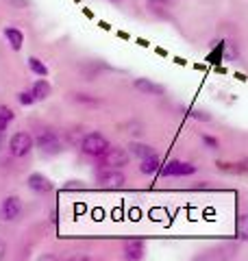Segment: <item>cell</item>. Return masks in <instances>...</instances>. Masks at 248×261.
I'll list each match as a JSON object with an SVG mask.
<instances>
[{"label": "cell", "mask_w": 248, "mask_h": 261, "mask_svg": "<svg viewBox=\"0 0 248 261\" xmlns=\"http://www.w3.org/2000/svg\"><path fill=\"white\" fill-rule=\"evenodd\" d=\"M81 148L85 154H89V157H103L111 146H109V142H107V137L103 133H87L85 137H83Z\"/></svg>", "instance_id": "1"}, {"label": "cell", "mask_w": 248, "mask_h": 261, "mask_svg": "<svg viewBox=\"0 0 248 261\" xmlns=\"http://www.w3.org/2000/svg\"><path fill=\"white\" fill-rule=\"evenodd\" d=\"M35 144L44 154H59L61 152V140L55 130H41L37 135Z\"/></svg>", "instance_id": "2"}, {"label": "cell", "mask_w": 248, "mask_h": 261, "mask_svg": "<svg viewBox=\"0 0 248 261\" xmlns=\"http://www.w3.org/2000/svg\"><path fill=\"white\" fill-rule=\"evenodd\" d=\"M31 148H33V137L29 133H24V130L15 133L9 142V150L13 157H24V154L31 152Z\"/></svg>", "instance_id": "3"}, {"label": "cell", "mask_w": 248, "mask_h": 261, "mask_svg": "<svg viewBox=\"0 0 248 261\" xmlns=\"http://www.w3.org/2000/svg\"><path fill=\"white\" fill-rule=\"evenodd\" d=\"M98 183L103 187H109V190H115V187H122L127 183V178L120 172V168H107L98 172Z\"/></svg>", "instance_id": "4"}, {"label": "cell", "mask_w": 248, "mask_h": 261, "mask_svg": "<svg viewBox=\"0 0 248 261\" xmlns=\"http://www.w3.org/2000/svg\"><path fill=\"white\" fill-rule=\"evenodd\" d=\"M159 172H161L163 176H189V174L196 172V168L192 166V163L172 159V161H168V166H161Z\"/></svg>", "instance_id": "5"}, {"label": "cell", "mask_w": 248, "mask_h": 261, "mask_svg": "<svg viewBox=\"0 0 248 261\" xmlns=\"http://www.w3.org/2000/svg\"><path fill=\"white\" fill-rule=\"evenodd\" d=\"M131 154L124 150V148H109L103 154V163L107 168H124L129 163Z\"/></svg>", "instance_id": "6"}, {"label": "cell", "mask_w": 248, "mask_h": 261, "mask_svg": "<svg viewBox=\"0 0 248 261\" xmlns=\"http://www.w3.org/2000/svg\"><path fill=\"white\" fill-rule=\"evenodd\" d=\"M20 214H22V200L18 198V196H7V198L3 200V207H0V216H3V220L11 222V220H15Z\"/></svg>", "instance_id": "7"}, {"label": "cell", "mask_w": 248, "mask_h": 261, "mask_svg": "<svg viewBox=\"0 0 248 261\" xmlns=\"http://www.w3.org/2000/svg\"><path fill=\"white\" fill-rule=\"evenodd\" d=\"M144 252H146V244L142 240H131L124 244V257L129 261H139L144 257Z\"/></svg>", "instance_id": "8"}, {"label": "cell", "mask_w": 248, "mask_h": 261, "mask_svg": "<svg viewBox=\"0 0 248 261\" xmlns=\"http://www.w3.org/2000/svg\"><path fill=\"white\" fill-rule=\"evenodd\" d=\"M27 183H29V190H33L35 194H46V192H51V190H53V183L48 181L44 174H37V172H35V174H31Z\"/></svg>", "instance_id": "9"}, {"label": "cell", "mask_w": 248, "mask_h": 261, "mask_svg": "<svg viewBox=\"0 0 248 261\" xmlns=\"http://www.w3.org/2000/svg\"><path fill=\"white\" fill-rule=\"evenodd\" d=\"M133 87L137 89V92L151 94V96H161V94H163V87L157 85V83H153L151 79H135V81H133Z\"/></svg>", "instance_id": "10"}, {"label": "cell", "mask_w": 248, "mask_h": 261, "mask_svg": "<svg viewBox=\"0 0 248 261\" xmlns=\"http://www.w3.org/2000/svg\"><path fill=\"white\" fill-rule=\"evenodd\" d=\"M159 170H161V161L157 154H151V157L142 159V163H139V172L146 176H153L155 172H159Z\"/></svg>", "instance_id": "11"}, {"label": "cell", "mask_w": 248, "mask_h": 261, "mask_svg": "<svg viewBox=\"0 0 248 261\" xmlns=\"http://www.w3.org/2000/svg\"><path fill=\"white\" fill-rule=\"evenodd\" d=\"M129 154L131 157H135V159H146V157H151V154H155V150L151 148L148 144H139V142H131L129 144Z\"/></svg>", "instance_id": "12"}, {"label": "cell", "mask_w": 248, "mask_h": 261, "mask_svg": "<svg viewBox=\"0 0 248 261\" xmlns=\"http://www.w3.org/2000/svg\"><path fill=\"white\" fill-rule=\"evenodd\" d=\"M31 92H33V96H35V100H46V98L51 96V83H48L46 79H39V81L33 83Z\"/></svg>", "instance_id": "13"}, {"label": "cell", "mask_w": 248, "mask_h": 261, "mask_svg": "<svg viewBox=\"0 0 248 261\" xmlns=\"http://www.w3.org/2000/svg\"><path fill=\"white\" fill-rule=\"evenodd\" d=\"M5 37L9 39V44H11L13 50H20L22 44H24V35H22L18 29H13V27H7L5 29Z\"/></svg>", "instance_id": "14"}, {"label": "cell", "mask_w": 248, "mask_h": 261, "mask_svg": "<svg viewBox=\"0 0 248 261\" xmlns=\"http://www.w3.org/2000/svg\"><path fill=\"white\" fill-rule=\"evenodd\" d=\"M29 68H31V72H35L37 76H48L46 63L41 59H37V57H29Z\"/></svg>", "instance_id": "15"}, {"label": "cell", "mask_w": 248, "mask_h": 261, "mask_svg": "<svg viewBox=\"0 0 248 261\" xmlns=\"http://www.w3.org/2000/svg\"><path fill=\"white\" fill-rule=\"evenodd\" d=\"M235 233H237V238H239V240H244V242H248V214H244L242 218H239V220H237Z\"/></svg>", "instance_id": "16"}, {"label": "cell", "mask_w": 248, "mask_h": 261, "mask_svg": "<svg viewBox=\"0 0 248 261\" xmlns=\"http://www.w3.org/2000/svg\"><path fill=\"white\" fill-rule=\"evenodd\" d=\"M11 120H13V111L9 107H0V130H5L9 126Z\"/></svg>", "instance_id": "17"}, {"label": "cell", "mask_w": 248, "mask_h": 261, "mask_svg": "<svg viewBox=\"0 0 248 261\" xmlns=\"http://www.w3.org/2000/svg\"><path fill=\"white\" fill-rule=\"evenodd\" d=\"M148 7H153V9H161V7H168L170 3H175V0H146Z\"/></svg>", "instance_id": "18"}, {"label": "cell", "mask_w": 248, "mask_h": 261, "mask_svg": "<svg viewBox=\"0 0 248 261\" xmlns=\"http://www.w3.org/2000/svg\"><path fill=\"white\" fill-rule=\"evenodd\" d=\"M203 144H205L209 150H218V142L213 140V137H209V135H203Z\"/></svg>", "instance_id": "19"}, {"label": "cell", "mask_w": 248, "mask_h": 261, "mask_svg": "<svg viewBox=\"0 0 248 261\" xmlns=\"http://www.w3.org/2000/svg\"><path fill=\"white\" fill-rule=\"evenodd\" d=\"M20 102L22 105H33L35 102V96H33V92H22L20 94Z\"/></svg>", "instance_id": "20"}, {"label": "cell", "mask_w": 248, "mask_h": 261, "mask_svg": "<svg viewBox=\"0 0 248 261\" xmlns=\"http://www.w3.org/2000/svg\"><path fill=\"white\" fill-rule=\"evenodd\" d=\"M194 116H196L198 120H205V122L211 120V116H209V113H205V111H194Z\"/></svg>", "instance_id": "21"}, {"label": "cell", "mask_w": 248, "mask_h": 261, "mask_svg": "<svg viewBox=\"0 0 248 261\" xmlns=\"http://www.w3.org/2000/svg\"><path fill=\"white\" fill-rule=\"evenodd\" d=\"M68 261H92V259H89L87 255H74V257H70Z\"/></svg>", "instance_id": "22"}, {"label": "cell", "mask_w": 248, "mask_h": 261, "mask_svg": "<svg viewBox=\"0 0 248 261\" xmlns=\"http://www.w3.org/2000/svg\"><path fill=\"white\" fill-rule=\"evenodd\" d=\"M77 100H79V102H81V100H83V102H96L94 98H87L85 94H77Z\"/></svg>", "instance_id": "23"}, {"label": "cell", "mask_w": 248, "mask_h": 261, "mask_svg": "<svg viewBox=\"0 0 248 261\" xmlns=\"http://www.w3.org/2000/svg\"><path fill=\"white\" fill-rule=\"evenodd\" d=\"M11 5H15V7H27L29 5V0H9Z\"/></svg>", "instance_id": "24"}, {"label": "cell", "mask_w": 248, "mask_h": 261, "mask_svg": "<svg viewBox=\"0 0 248 261\" xmlns=\"http://www.w3.org/2000/svg\"><path fill=\"white\" fill-rule=\"evenodd\" d=\"M37 261H59V259H57L55 255H41Z\"/></svg>", "instance_id": "25"}, {"label": "cell", "mask_w": 248, "mask_h": 261, "mask_svg": "<svg viewBox=\"0 0 248 261\" xmlns=\"http://www.w3.org/2000/svg\"><path fill=\"white\" fill-rule=\"evenodd\" d=\"M5 255H7V246L0 242V261H5Z\"/></svg>", "instance_id": "26"}, {"label": "cell", "mask_w": 248, "mask_h": 261, "mask_svg": "<svg viewBox=\"0 0 248 261\" xmlns=\"http://www.w3.org/2000/svg\"><path fill=\"white\" fill-rule=\"evenodd\" d=\"M194 261H211V259H209V257H196Z\"/></svg>", "instance_id": "27"}, {"label": "cell", "mask_w": 248, "mask_h": 261, "mask_svg": "<svg viewBox=\"0 0 248 261\" xmlns=\"http://www.w3.org/2000/svg\"><path fill=\"white\" fill-rule=\"evenodd\" d=\"M0 146H3V130H0Z\"/></svg>", "instance_id": "28"}, {"label": "cell", "mask_w": 248, "mask_h": 261, "mask_svg": "<svg viewBox=\"0 0 248 261\" xmlns=\"http://www.w3.org/2000/svg\"><path fill=\"white\" fill-rule=\"evenodd\" d=\"M111 3H120V0H111Z\"/></svg>", "instance_id": "29"}]
</instances>
